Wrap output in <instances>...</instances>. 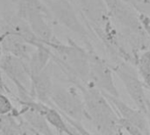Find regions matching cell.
Here are the masks:
<instances>
[{
    "mask_svg": "<svg viewBox=\"0 0 150 135\" xmlns=\"http://www.w3.org/2000/svg\"><path fill=\"white\" fill-rule=\"evenodd\" d=\"M84 103L86 118L101 135H114L122 130L120 118L105 96L87 84L78 87Z\"/></svg>",
    "mask_w": 150,
    "mask_h": 135,
    "instance_id": "6da1fadb",
    "label": "cell"
},
{
    "mask_svg": "<svg viewBox=\"0 0 150 135\" xmlns=\"http://www.w3.org/2000/svg\"><path fill=\"white\" fill-rule=\"evenodd\" d=\"M47 46L51 49L52 58L63 70L73 85L78 88L88 84L89 52L70 40H69V44L65 45L54 39Z\"/></svg>",
    "mask_w": 150,
    "mask_h": 135,
    "instance_id": "7a4b0ae2",
    "label": "cell"
},
{
    "mask_svg": "<svg viewBox=\"0 0 150 135\" xmlns=\"http://www.w3.org/2000/svg\"><path fill=\"white\" fill-rule=\"evenodd\" d=\"M79 91L75 85L72 87L54 85L50 101L63 116L82 122L87 118L83 97L81 98Z\"/></svg>",
    "mask_w": 150,
    "mask_h": 135,
    "instance_id": "3957f363",
    "label": "cell"
},
{
    "mask_svg": "<svg viewBox=\"0 0 150 135\" xmlns=\"http://www.w3.org/2000/svg\"><path fill=\"white\" fill-rule=\"evenodd\" d=\"M0 69L4 72L7 77L16 85L19 97L22 98L20 101H31L27 98H30L29 93L31 92L32 86V80L27 64L19 58L4 54L0 57Z\"/></svg>",
    "mask_w": 150,
    "mask_h": 135,
    "instance_id": "277c9868",
    "label": "cell"
},
{
    "mask_svg": "<svg viewBox=\"0 0 150 135\" xmlns=\"http://www.w3.org/2000/svg\"><path fill=\"white\" fill-rule=\"evenodd\" d=\"M89 58L90 70L88 84L104 94L120 98L114 83L112 70L109 65L92 50L89 51Z\"/></svg>",
    "mask_w": 150,
    "mask_h": 135,
    "instance_id": "5b68a950",
    "label": "cell"
},
{
    "mask_svg": "<svg viewBox=\"0 0 150 135\" xmlns=\"http://www.w3.org/2000/svg\"><path fill=\"white\" fill-rule=\"evenodd\" d=\"M114 70L123 83L127 94L136 105L137 108L146 114L147 102L149 99L145 94V85L142 80L140 79L139 74L131 66L125 62H120L117 64L114 67Z\"/></svg>",
    "mask_w": 150,
    "mask_h": 135,
    "instance_id": "8992f818",
    "label": "cell"
},
{
    "mask_svg": "<svg viewBox=\"0 0 150 135\" xmlns=\"http://www.w3.org/2000/svg\"><path fill=\"white\" fill-rule=\"evenodd\" d=\"M104 95L108 99V101L111 103V105L113 106V108L117 112L119 117L121 119L138 127L146 135H150L149 120H148L146 114L142 111L139 110L138 108L134 109V108L129 106L124 101H122L120 98L109 96L106 94H104Z\"/></svg>",
    "mask_w": 150,
    "mask_h": 135,
    "instance_id": "52a82bcc",
    "label": "cell"
},
{
    "mask_svg": "<svg viewBox=\"0 0 150 135\" xmlns=\"http://www.w3.org/2000/svg\"><path fill=\"white\" fill-rule=\"evenodd\" d=\"M45 2L51 15H54L57 21L71 31L83 35L84 29L77 20L73 9L67 0H45Z\"/></svg>",
    "mask_w": 150,
    "mask_h": 135,
    "instance_id": "ba28073f",
    "label": "cell"
},
{
    "mask_svg": "<svg viewBox=\"0 0 150 135\" xmlns=\"http://www.w3.org/2000/svg\"><path fill=\"white\" fill-rule=\"evenodd\" d=\"M0 44L4 54L13 55L24 61H28L35 48L24 39L8 32H3L0 34Z\"/></svg>",
    "mask_w": 150,
    "mask_h": 135,
    "instance_id": "9c48e42d",
    "label": "cell"
},
{
    "mask_svg": "<svg viewBox=\"0 0 150 135\" xmlns=\"http://www.w3.org/2000/svg\"><path fill=\"white\" fill-rule=\"evenodd\" d=\"M47 18L46 15L39 12L27 13L21 18L26 21L37 39L45 45L52 42L55 39L51 26L46 20Z\"/></svg>",
    "mask_w": 150,
    "mask_h": 135,
    "instance_id": "30bf717a",
    "label": "cell"
},
{
    "mask_svg": "<svg viewBox=\"0 0 150 135\" xmlns=\"http://www.w3.org/2000/svg\"><path fill=\"white\" fill-rule=\"evenodd\" d=\"M53 88L54 84L52 81L51 70L48 64V66L40 74L32 78L31 94L33 97H35L39 102L50 105V98Z\"/></svg>",
    "mask_w": 150,
    "mask_h": 135,
    "instance_id": "8fae6325",
    "label": "cell"
},
{
    "mask_svg": "<svg viewBox=\"0 0 150 135\" xmlns=\"http://www.w3.org/2000/svg\"><path fill=\"white\" fill-rule=\"evenodd\" d=\"M51 58L52 52L47 45L42 44L40 47H35L27 61V68L30 73L31 80L40 74L48 66V62Z\"/></svg>",
    "mask_w": 150,
    "mask_h": 135,
    "instance_id": "7c38bea8",
    "label": "cell"
},
{
    "mask_svg": "<svg viewBox=\"0 0 150 135\" xmlns=\"http://www.w3.org/2000/svg\"><path fill=\"white\" fill-rule=\"evenodd\" d=\"M18 114L24 116L26 123L30 127V130L33 133L40 135H54L46 119L33 109L24 106Z\"/></svg>",
    "mask_w": 150,
    "mask_h": 135,
    "instance_id": "4fadbf2b",
    "label": "cell"
},
{
    "mask_svg": "<svg viewBox=\"0 0 150 135\" xmlns=\"http://www.w3.org/2000/svg\"><path fill=\"white\" fill-rule=\"evenodd\" d=\"M31 12H39L46 15L47 18L51 17L49 9L41 0H18L17 16L22 18Z\"/></svg>",
    "mask_w": 150,
    "mask_h": 135,
    "instance_id": "5bb4252c",
    "label": "cell"
},
{
    "mask_svg": "<svg viewBox=\"0 0 150 135\" xmlns=\"http://www.w3.org/2000/svg\"><path fill=\"white\" fill-rule=\"evenodd\" d=\"M136 66L145 87L150 90V50L136 57Z\"/></svg>",
    "mask_w": 150,
    "mask_h": 135,
    "instance_id": "9a60e30c",
    "label": "cell"
},
{
    "mask_svg": "<svg viewBox=\"0 0 150 135\" xmlns=\"http://www.w3.org/2000/svg\"><path fill=\"white\" fill-rule=\"evenodd\" d=\"M17 112L0 117V135H23L21 127L16 121Z\"/></svg>",
    "mask_w": 150,
    "mask_h": 135,
    "instance_id": "2e32d148",
    "label": "cell"
},
{
    "mask_svg": "<svg viewBox=\"0 0 150 135\" xmlns=\"http://www.w3.org/2000/svg\"><path fill=\"white\" fill-rule=\"evenodd\" d=\"M16 110L11 100L0 91V117L16 113Z\"/></svg>",
    "mask_w": 150,
    "mask_h": 135,
    "instance_id": "e0dca14e",
    "label": "cell"
},
{
    "mask_svg": "<svg viewBox=\"0 0 150 135\" xmlns=\"http://www.w3.org/2000/svg\"><path fill=\"white\" fill-rule=\"evenodd\" d=\"M120 127L124 132H127L129 135H146L138 127H134V125H132L121 119H120Z\"/></svg>",
    "mask_w": 150,
    "mask_h": 135,
    "instance_id": "ac0fdd59",
    "label": "cell"
},
{
    "mask_svg": "<svg viewBox=\"0 0 150 135\" xmlns=\"http://www.w3.org/2000/svg\"><path fill=\"white\" fill-rule=\"evenodd\" d=\"M63 116V115H62ZM63 118L65 119V120L73 127V128H75L78 133H79V134L80 135H92L87 129H85V127L82 125V123L81 122H77V121H75V120H73V119H69V118H68V117H65V116H63Z\"/></svg>",
    "mask_w": 150,
    "mask_h": 135,
    "instance_id": "d6986e66",
    "label": "cell"
},
{
    "mask_svg": "<svg viewBox=\"0 0 150 135\" xmlns=\"http://www.w3.org/2000/svg\"><path fill=\"white\" fill-rule=\"evenodd\" d=\"M69 124V123H68ZM69 132H68V134H67V135H80L79 134V133L75 129V128H73L69 124Z\"/></svg>",
    "mask_w": 150,
    "mask_h": 135,
    "instance_id": "ffe728a7",
    "label": "cell"
},
{
    "mask_svg": "<svg viewBox=\"0 0 150 135\" xmlns=\"http://www.w3.org/2000/svg\"><path fill=\"white\" fill-rule=\"evenodd\" d=\"M146 116L148 118V120H149V124L150 127V101L148 100L147 102V112H146Z\"/></svg>",
    "mask_w": 150,
    "mask_h": 135,
    "instance_id": "44dd1931",
    "label": "cell"
},
{
    "mask_svg": "<svg viewBox=\"0 0 150 135\" xmlns=\"http://www.w3.org/2000/svg\"><path fill=\"white\" fill-rule=\"evenodd\" d=\"M114 135H125V134H124V131H123V130H120V131L117 132V133H116Z\"/></svg>",
    "mask_w": 150,
    "mask_h": 135,
    "instance_id": "7402d4cb",
    "label": "cell"
},
{
    "mask_svg": "<svg viewBox=\"0 0 150 135\" xmlns=\"http://www.w3.org/2000/svg\"><path fill=\"white\" fill-rule=\"evenodd\" d=\"M44 1H45V0H44Z\"/></svg>",
    "mask_w": 150,
    "mask_h": 135,
    "instance_id": "603a6c76",
    "label": "cell"
}]
</instances>
